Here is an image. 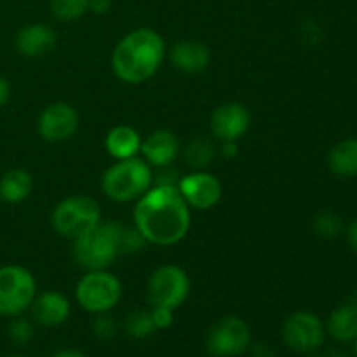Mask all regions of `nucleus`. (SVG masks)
Wrapping results in <instances>:
<instances>
[{
  "instance_id": "obj_1",
  "label": "nucleus",
  "mask_w": 357,
  "mask_h": 357,
  "mask_svg": "<svg viewBox=\"0 0 357 357\" xmlns=\"http://www.w3.org/2000/svg\"><path fill=\"white\" fill-rule=\"evenodd\" d=\"M135 222L143 239L157 246H171L187 236L190 209L178 187L157 185L139 197Z\"/></svg>"
},
{
  "instance_id": "obj_2",
  "label": "nucleus",
  "mask_w": 357,
  "mask_h": 357,
  "mask_svg": "<svg viewBox=\"0 0 357 357\" xmlns=\"http://www.w3.org/2000/svg\"><path fill=\"white\" fill-rule=\"evenodd\" d=\"M164 52L166 45L157 31L138 28L119 42L112 54V66L122 82H145L162 65Z\"/></svg>"
},
{
  "instance_id": "obj_3",
  "label": "nucleus",
  "mask_w": 357,
  "mask_h": 357,
  "mask_svg": "<svg viewBox=\"0 0 357 357\" xmlns=\"http://www.w3.org/2000/svg\"><path fill=\"white\" fill-rule=\"evenodd\" d=\"M122 230L119 223H100L73 241V257L87 271H105L122 253Z\"/></svg>"
},
{
  "instance_id": "obj_4",
  "label": "nucleus",
  "mask_w": 357,
  "mask_h": 357,
  "mask_svg": "<svg viewBox=\"0 0 357 357\" xmlns=\"http://www.w3.org/2000/svg\"><path fill=\"white\" fill-rule=\"evenodd\" d=\"M152 185V171L150 166L142 159L119 160L108 167L101 180L103 192L110 199L119 202H128L138 199L145 194Z\"/></svg>"
},
{
  "instance_id": "obj_5",
  "label": "nucleus",
  "mask_w": 357,
  "mask_h": 357,
  "mask_svg": "<svg viewBox=\"0 0 357 357\" xmlns=\"http://www.w3.org/2000/svg\"><path fill=\"white\" fill-rule=\"evenodd\" d=\"M101 211L94 199L86 195H73L65 199L52 211V225L61 236L79 239L80 236L100 225Z\"/></svg>"
},
{
  "instance_id": "obj_6",
  "label": "nucleus",
  "mask_w": 357,
  "mask_h": 357,
  "mask_svg": "<svg viewBox=\"0 0 357 357\" xmlns=\"http://www.w3.org/2000/svg\"><path fill=\"white\" fill-rule=\"evenodd\" d=\"M122 296V286L115 275L105 271H91L75 288V298L84 310L105 314L114 309Z\"/></svg>"
},
{
  "instance_id": "obj_7",
  "label": "nucleus",
  "mask_w": 357,
  "mask_h": 357,
  "mask_svg": "<svg viewBox=\"0 0 357 357\" xmlns=\"http://www.w3.org/2000/svg\"><path fill=\"white\" fill-rule=\"evenodd\" d=\"M37 284L30 271L20 265L0 267V316H20L31 305Z\"/></svg>"
},
{
  "instance_id": "obj_8",
  "label": "nucleus",
  "mask_w": 357,
  "mask_h": 357,
  "mask_svg": "<svg viewBox=\"0 0 357 357\" xmlns=\"http://www.w3.org/2000/svg\"><path fill=\"white\" fill-rule=\"evenodd\" d=\"M206 345L213 357H239L250 349L251 330L241 317H222L209 330Z\"/></svg>"
},
{
  "instance_id": "obj_9",
  "label": "nucleus",
  "mask_w": 357,
  "mask_h": 357,
  "mask_svg": "<svg viewBox=\"0 0 357 357\" xmlns=\"http://www.w3.org/2000/svg\"><path fill=\"white\" fill-rule=\"evenodd\" d=\"M190 281L183 268L176 265H164L157 268L149 281V300L152 307L178 309L187 300Z\"/></svg>"
},
{
  "instance_id": "obj_10",
  "label": "nucleus",
  "mask_w": 357,
  "mask_h": 357,
  "mask_svg": "<svg viewBox=\"0 0 357 357\" xmlns=\"http://www.w3.org/2000/svg\"><path fill=\"white\" fill-rule=\"evenodd\" d=\"M282 342L298 354H312L323 345L324 326L312 312H293L282 324Z\"/></svg>"
},
{
  "instance_id": "obj_11",
  "label": "nucleus",
  "mask_w": 357,
  "mask_h": 357,
  "mask_svg": "<svg viewBox=\"0 0 357 357\" xmlns=\"http://www.w3.org/2000/svg\"><path fill=\"white\" fill-rule=\"evenodd\" d=\"M178 190L188 206L195 209H209L222 199V185L213 174L195 171L178 181Z\"/></svg>"
},
{
  "instance_id": "obj_12",
  "label": "nucleus",
  "mask_w": 357,
  "mask_h": 357,
  "mask_svg": "<svg viewBox=\"0 0 357 357\" xmlns=\"http://www.w3.org/2000/svg\"><path fill=\"white\" fill-rule=\"evenodd\" d=\"M79 126V115L75 108L66 103H52L45 108L38 119V131L47 142L68 139Z\"/></svg>"
},
{
  "instance_id": "obj_13",
  "label": "nucleus",
  "mask_w": 357,
  "mask_h": 357,
  "mask_svg": "<svg viewBox=\"0 0 357 357\" xmlns=\"http://www.w3.org/2000/svg\"><path fill=\"white\" fill-rule=\"evenodd\" d=\"M250 128V112L244 105L230 103L222 105L211 117V131L222 142H236Z\"/></svg>"
},
{
  "instance_id": "obj_14",
  "label": "nucleus",
  "mask_w": 357,
  "mask_h": 357,
  "mask_svg": "<svg viewBox=\"0 0 357 357\" xmlns=\"http://www.w3.org/2000/svg\"><path fill=\"white\" fill-rule=\"evenodd\" d=\"M56 31L44 23H33L21 28L16 35V49L21 56L38 58L54 47Z\"/></svg>"
},
{
  "instance_id": "obj_15",
  "label": "nucleus",
  "mask_w": 357,
  "mask_h": 357,
  "mask_svg": "<svg viewBox=\"0 0 357 357\" xmlns=\"http://www.w3.org/2000/svg\"><path fill=\"white\" fill-rule=\"evenodd\" d=\"M31 312L35 321L44 328H54L65 323L70 316V302L58 291H45L33 298Z\"/></svg>"
},
{
  "instance_id": "obj_16",
  "label": "nucleus",
  "mask_w": 357,
  "mask_h": 357,
  "mask_svg": "<svg viewBox=\"0 0 357 357\" xmlns=\"http://www.w3.org/2000/svg\"><path fill=\"white\" fill-rule=\"evenodd\" d=\"M153 166H166L171 164L178 155L180 150V143H178L176 136L166 129H159V131L152 132L145 142H142V149H139Z\"/></svg>"
},
{
  "instance_id": "obj_17",
  "label": "nucleus",
  "mask_w": 357,
  "mask_h": 357,
  "mask_svg": "<svg viewBox=\"0 0 357 357\" xmlns=\"http://www.w3.org/2000/svg\"><path fill=\"white\" fill-rule=\"evenodd\" d=\"M171 61L185 73H201L209 65V51L195 40H181L171 49Z\"/></svg>"
},
{
  "instance_id": "obj_18",
  "label": "nucleus",
  "mask_w": 357,
  "mask_h": 357,
  "mask_svg": "<svg viewBox=\"0 0 357 357\" xmlns=\"http://www.w3.org/2000/svg\"><path fill=\"white\" fill-rule=\"evenodd\" d=\"M326 330L331 337L342 344H349L357 338V305L344 303L331 312Z\"/></svg>"
},
{
  "instance_id": "obj_19",
  "label": "nucleus",
  "mask_w": 357,
  "mask_h": 357,
  "mask_svg": "<svg viewBox=\"0 0 357 357\" xmlns=\"http://www.w3.org/2000/svg\"><path fill=\"white\" fill-rule=\"evenodd\" d=\"M105 146L112 157L124 160L136 157V153L142 149V139H139L138 132L129 126H117L108 132Z\"/></svg>"
},
{
  "instance_id": "obj_20",
  "label": "nucleus",
  "mask_w": 357,
  "mask_h": 357,
  "mask_svg": "<svg viewBox=\"0 0 357 357\" xmlns=\"http://www.w3.org/2000/svg\"><path fill=\"white\" fill-rule=\"evenodd\" d=\"M331 173L340 178L357 176V138H347L331 149L330 157Z\"/></svg>"
},
{
  "instance_id": "obj_21",
  "label": "nucleus",
  "mask_w": 357,
  "mask_h": 357,
  "mask_svg": "<svg viewBox=\"0 0 357 357\" xmlns=\"http://www.w3.org/2000/svg\"><path fill=\"white\" fill-rule=\"evenodd\" d=\"M31 176L24 169H10L0 178V197L9 204L24 201L31 192Z\"/></svg>"
},
{
  "instance_id": "obj_22",
  "label": "nucleus",
  "mask_w": 357,
  "mask_h": 357,
  "mask_svg": "<svg viewBox=\"0 0 357 357\" xmlns=\"http://www.w3.org/2000/svg\"><path fill=\"white\" fill-rule=\"evenodd\" d=\"M215 153L216 149L209 139L195 138L194 142L188 143L187 150H185V160H187L188 166L195 167L197 171H202L213 162Z\"/></svg>"
},
{
  "instance_id": "obj_23",
  "label": "nucleus",
  "mask_w": 357,
  "mask_h": 357,
  "mask_svg": "<svg viewBox=\"0 0 357 357\" xmlns=\"http://www.w3.org/2000/svg\"><path fill=\"white\" fill-rule=\"evenodd\" d=\"M89 9V0H51V10L58 20L73 21Z\"/></svg>"
},
{
  "instance_id": "obj_24",
  "label": "nucleus",
  "mask_w": 357,
  "mask_h": 357,
  "mask_svg": "<svg viewBox=\"0 0 357 357\" xmlns=\"http://www.w3.org/2000/svg\"><path fill=\"white\" fill-rule=\"evenodd\" d=\"M126 331H128L129 337L132 338H146L155 331V326H153V321L150 312H145V310H135L128 316L126 319Z\"/></svg>"
},
{
  "instance_id": "obj_25",
  "label": "nucleus",
  "mask_w": 357,
  "mask_h": 357,
  "mask_svg": "<svg viewBox=\"0 0 357 357\" xmlns=\"http://www.w3.org/2000/svg\"><path fill=\"white\" fill-rule=\"evenodd\" d=\"M314 230H316L317 236L326 237V239H335V237H338L344 232V222L335 213L324 211L314 218Z\"/></svg>"
},
{
  "instance_id": "obj_26",
  "label": "nucleus",
  "mask_w": 357,
  "mask_h": 357,
  "mask_svg": "<svg viewBox=\"0 0 357 357\" xmlns=\"http://www.w3.org/2000/svg\"><path fill=\"white\" fill-rule=\"evenodd\" d=\"M7 331H9L10 340L17 345H26L33 338V326L30 324V321L20 316H14V319L9 323Z\"/></svg>"
},
{
  "instance_id": "obj_27",
  "label": "nucleus",
  "mask_w": 357,
  "mask_h": 357,
  "mask_svg": "<svg viewBox=\"0 0 357 357\" xmlns=\"http://www.w3.org/2000/svg\"><path fill=\"white\" fill-rule=\"evenodd\" d=\"M115 331H117V324L110 316L100 314V317H96V321L93 323V333L100 340H110V338H114Z\"/></svg>"
},
{
  "instance_id": "obj_28",
  "label": "nucleus",
  "mask_w": 357,
  "mask_h": 357,
  "mask_svg": "<svg viewBox=\"0 0 357 357\" xmlns=\"http://www.w3.org/2000/svg\"><path fill=\"white\" fill-rule=\"evenodd\" d=\"M150 316H152L155 330H167L174 321L173 309H167V307H153Z\"/></svg>"
},
{
  "instance_id": "obj_29",
  "label": "nucleus",
  "mask_w": 357,
  "mask_h": 357,
  "mask_svg": "<svg viewBox=\"0 0 357 357\" xmlns=\"http://www.w3.org/2000/svg\"><path fill=\"white\" fill-rule=\"evenodd\" d=\"M251 357H278L274 349L267 344H258L255 345L253 351H251Z\"/></svg>"
},
{
  "instance_id": "obj_30",
  "label": "nucleus",
  "mask_w": 357,
  "mask_h": 357,
  "mask_svg": "<svg viewBox=\"0 0 357 357\" xmlns=\"http://www.w3.org/2000/svg\"><path fill=\"white\" fill-rule=\"evenodd\" d=\"M10 96V86H9V80L6 77L0 75V108L7 103Z\"/></svg>"
},
{
  "instance_id": "obj_31",
  "label": "nucleus",
  "mask_w": 357,
  "mask_h": 357,
  "mask_svg": "<svg viewBox=\"0 0 357 357\" xmlns=\"http://www.w3.org/2000/svg\"><path fill=\"white\" fill-rule=\"evenodd\" d=\"M89 9L96 14H105L110 9V0H89Z\"/></svg>"
},
{
  "instance_id": "obj_32",
  "label": "nucleus",
  "mask_w": 357,
  "mask_h": 357,
  "mask_svg": "<svg viewBox=\"0 0 357 357\" xmlns=\"http://www.w3.org/2000/svg\"><path fill=\"white\" fill-rule=\"evenodd\" d=\"M347 241H349V246L352 248V251H356L357 253V218L351 223V225H349Z\"/></svg>"
},
{
  "instance_id": "obj_33",
  "label": "nucleus",
  "mask_w": 357,
  "mask_h": 357,
  "mask_svg": "<svg viewBox=\"0 0 357 357\" xmlns=\"http://www.w3.org/2000/svg\"><path fill=\"white\" fill-rule=\"evenodd\" d=\"M51 357H87L84 352L77 351V349H59Z\"/></svg>"
},
{
  "instance_id": "obj_34",
  "label": "nucleus",
  "mask_w": 357,
  "mask_h": 357,
  "mask_svg": "<svg viewBox=\"0 0 357 357\" xmlns=\"http://www.w3.org/2000/svg\"><path fill=\"white\" fill-rule=\"evenodd\" d=\"M236 142H223V153H225L227 157H232L236 155Z\"/></svg>"
},
{
  "instance_id": "obj_35",
  "label": "nucleus",
  "mask_w": 357,
  "mask_h": 357,
  "mask_svg": "<svg viewBox=\"0 0 357 357\" xmlns=\"http://www.w3.org/2000/svg\"><path fill=\"white\" fill-rule=\"evenodd\" d=\"M324 357H347V356H345L344 352H340V351H330Z\"/></svg>"
},
{
  "instance_id": "obj_36",
  "label": "nucleus",
  "mask_w": 357,
  "mask_h": 357,
  "mask_svg": "<svg viewBox=\"0 0 357 357\" xmlns=\"http://www.w3.org/2000/svg\"><path fill=\"white\" fill-rule=\"evenodd\" d=\"M354 352H356V357H357V338L354 340Z\"/></svg>"
},
{
  "instance_id": "obj_37",
  "label": "nucleus",
  "mask_w": 357,
  "mask_h": 357,
  "mask_svg": "<svg viewBox=\"0 0 357 357\" xmlns=\"http://www.w3.org/2000/svg\"><path fill=\"white\" fill-rule=\"evenodd\" d=\"M7 357H24V356H20V354H13V356H7Z\"/></svg>"
}]
</instances>
